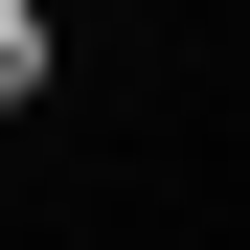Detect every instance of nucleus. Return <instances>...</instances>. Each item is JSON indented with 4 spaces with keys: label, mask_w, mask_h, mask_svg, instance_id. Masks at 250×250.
<instances>
[{
    "label": "nucleus",
    "mask_w": 250,
    "mask_h": 250,
    "mask_svg": "<svg viewBox=\"0 0 250 250\" xmlns=\"http://www.w3.org/2000/svg\"><path fill=\"white\" fill-rule=\"evenodd\" d=\"M23 91H46V0H0V114H23Z\"/></svg>",
    "instance_id": "f257e3e1"
}]
</instances>
